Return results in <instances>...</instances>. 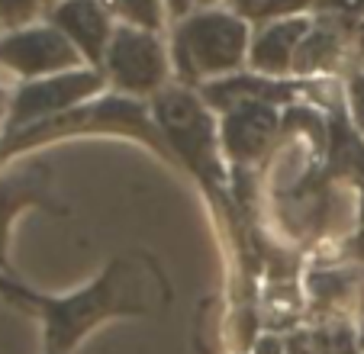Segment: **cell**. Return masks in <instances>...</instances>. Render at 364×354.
Listing matches in <instances>:
<instances>
[{"label":"cell","mask_w":364,"mask_h":354,"mask_svg":"<svg viewBox=\"0 0 364 354\" xmlns=\"http://www.w3.org/2000/svg\"><path fill=\"white\" fill-rule=\"evenodd\" d=\"M46 309V338L52 354H68L81 335H87L97 322L117 313H142V303H136L126 290L123 261H113L110 271L87 290L65 296V300H39Z\"/></svg>","instance_id":"6da1fadb"},{"label":"cell","mask_w":364,"mask_h":354,"mask_svg":"<svg viewBox=\"0 0 364 354\" xmlns=\"http://www.w3.org/2000/svg\"><path fill=\"white\" fill-rule=\"evenodd\" d=\"M248 26L235 14H197L174 33V62L187 81L220 75L242 65Z\"/></svg>","instance_id":"7a4b0ae2"},{"label":"cell","mask_w":364,"mask_h":354,"mask_svg":"<svg viewBox=\"0 0 364 354\" xmlns=\"http://www.w3.org/2000/svg\"><path fill=\"white\" fill-rule=\"evenodd\" d=\"M159 123L191 168H197L200 174H206V171L213 177L220 174L213 161V123H210V116L197 103V97H191L187 90H168V94H161Z\"/></svg>","instance_id":"3957f363"},{"label":"cell","mask_w":364,"mask_h":354,"mask_svg":"<svg viewBox=\"0 0 364 354\" xmlns=\"http://www.w3.org/2000/svg\"><path fill=\"white\" fill-rule=\"evenodd\" d=\"M107 68L119 90H132V94H149V90L161 87L168 75V62L161 52L159 39L145 29L119 26L107 48Z\"/></svg>","instance_id":"277c9868"},{"label":"cell","mask_w":364,"mask_h":354,"mask_svg":"<svg viewBox=\"0 0 364 354\" xmlns=\"http://www.w3.org/2000/svg\"><path fill=\"white\" fill-rule=\"evenodd\" d=\"M81 52L58 33L55 26L26 29L0 42V62L20 75H46V71H65L77 65Z\"/></svg>","instance_id":"5b68a950"},{"label":"cell","mask_w":364,"mask_h":354,"mask_svg":"<svg viewBox=\"0 0 364 354\" xmlns=\"http://www.w3.org/2000/svg\"><path fill=\"white\" fill-rule=\"evenodd\" d=\"M94 90H100V75L97 71H65V75L26 84L14 100V126L33 123V119H42V116L58 113V109H68L71 103L90 97Z\"/></svg>","instance_id":"8992f818"},{"label":"cell","mask_w":364,"mask_h":354,"mask_svg":"<svg viewBox=\"0 0 364 354\" xmlns=\"http://www.w3.org/2000/svg\"><path fill=\"white\" fill-rule=\"evenodd\" d=\"M52 23L90 62H100L110 48V16L97 0H62L52 10Z\"/></svg>","instance_id":"52a82bcc"},{"label":"cell","mask_w":364,"mask_h":354,"mask_svg":"<svg viewBox=\"0 0 364 354\" xmlns=\"http://www.w3.org/2000/svg\"><path fill=\"white\" fill-rule=\"evenodd\" d=\"M277 129V113L271 103H239L226 113L223 142L235 161H255L268 149Z\"/></svg>","instance_id":"ba28073f"},{"label":"cell","mask_w":364,"mask_h":354,"mask_svg":"<svg viewBox=\"0 0 364 354\" xmlns=\"http://www.w3.org/2000/svg\"><path fill=\"white\" fill-rule=\"evenodd\" d=\"M306 33H309V23L303 16L271 23L252 45L255 71H262V75H284L294 65V55L300 48V42L306 39Z\"/></svg>","instance_id":"9c48e42d"},{"label":"cell","mask_w":364,"mask_h":354,"mask_svg":"<svg viewBox=\"0 0 364 354\" xmlns=\"http://www.w3.org/2000/svg\"><path fill=\"white\" fill-rule=\"evenodd\" d=\"M206 103H213L220 109H232L239 103H277L287 100L290 87L287 84H274L264 77H229V81H216L203 90Z\"/></svg>","instance_id":"30bf717a"},{"label":"cell","mask_w":364,"mask_h":354,"mask_svg":"<svg viewBox=\"0 0 364 354\" xmlns=\"http://www.w3.org/2000/svg\"><path fill=\"white\" fill-rule=\"evenodd\" d=\"M36 200H42L39 174H29V177H20V181L0 184V264H4V239H7L10 216H14L23 203H36Z\"/></svg>","instance_id":"8fae6325"},{"label":"cell","mask_w":364,"mask_h":354,"mask_svg":"<svg viewBox=\"0 0 364 354\" xmlns=\"http://www.w3.org/2000/svg\"><path fill=\"white\" fill-rule=\"evenodd\" d=\"M336 52H338L336 36L326 33V29H313V33H306V39L300 42V48H296L294 68L309 75V71L326 68V65L336 62Z\"/></svg>","instance_id":"7c38bea8"},{"label":"cell","mask_w":364,"mask_h":354,"mask_svg":"<svg viewBox=\"0 0 364 354\" xmlns=\"http://www.w3.org/2000/svg\"><path fill=\"white\" fill-rule=\"evenodd\" d=\"M107 4H110V10H117L119 16H126V20H129L136 29L151 33V29L161 26L159 0H107Z\"/></svg>","instance_id":"4fadbf2b"},{"label":"cell","mask_w":364,"mask_h":354,"mask_svg":"<svg viewBox=\"0 0 364 354\" xmlns=\"http://www.w3.org/2000/svg\"><path fill=\"white\" fill-rule=\"evenodd\" d=\"M309 4H316V0H235V14L252 16V20H268V16L296 14Z\"/></svg>","instance_id":"5bb4252c"},{"label":"cell","mask_w":364,"mask_h":354,"mask_svg":"<svg viewBox=\"0 0 364 354\" xmlns=\"http://www.w3.org/2000/svg\"><path fill=\"white\" fill-rule=\"evenodd\" d=\"M313 348H316V354H358L355 335L345 326L319 328V332L313 335Z\"/></svg>","instance_id":"9a60e30c"},{"label":"cell","mask_w":364,"mask_h":354,"mask_svg":"<svg viewBox=\"0 0 364 354\" xmlns=\"http://www.w3.org/2000/svg\"><path fill=\"white\" fill-rule=\"evenodd\" d=\"M39 0H0V23H23L36 14Z\"/></svg>","instance_id":"2e32d148"},{"label":"cell","mask_w":364,"mask_h":354,"mask_svg":"<svg viewBox=\"0 0 364 354\" xmlns=\"http://www.w3.org/2000/svg\"><path fill=\"white\" fill-rule=\"evenodd\" d=\"M348 100H351V113H355L358 129L364 132V75H355L348 84Z\"/></svg>","instance_id":"e0dca14e"},{"label":"cell","mask_w":364,"mask_h":354,"mask_svg":"<svg viewBox=\"0 0 364 354\" xmlns=\"http://www.w3.org/2000/svg\"><path fill=\"white\" fill-rule=\"evenodd\" d=\"M255 354H287V345H284L277 335H264V338H258V345H255Z\"/></svg>","instance_id":"ac0fdd59"},{"label":"cell","mask_w":364,"mask_h":354,"mask_svg":"<svg viewBox=\"0 0 364 354\" xmlns=\"http://www.w3.org/2000/svg\"><path fill=\"white\" fill-rule=\"evenodd\" d=\"M168 7H171V14L181 20V16L191 14V0H168Z\"/></svg>","instance_id":"d6986e66"},{"label":"cell","mask_w":364,"mask_h":354,"mask_svg":"<svg viewBox=\"0 0 364 354\" xmlns=\"http://www.w3.org/2000/svg\"><path fill=\"white\" fill-rule=\"evenodd\" d=\"M355 252L364 258V229H361V235H358V245H355Z\"/></svg>","instance_id":"ffe728a7"},{"label":"cell","mask_w":364,"mask_h":354,"mask_svg":"<svg viewBox=\"0 0 364 354\" xmlns=\"http://www.w3.org/2000/svg\"><path fill=\"white\" fill-rule=\"evenodd\" d=\"M200 4H203V7H206V4H216V0H200Z\"/></svg>","instance_id":"44dd1931"},{"label":"cell","mask_w":364,"mask_h":354,"mask_svg":"<svg viewBox=\"0 0 364 354\" xmlns=\"http://www.w3.org/2000/svg\"><path fill=\"white\" fill-rule=\"evenodd\" d=\"M46 354H52V351H46Z\"/></svg>","instance_id":"7402d4cb"},{"label":"cell","mask_w":364,"mask_h":354,"mask_svg":"<svg viewBox=\"0 0 364 354\" xmlns=\"http://www.w3.org/2000/svg\"><path fill=\"white\" fill-rule=\"evenodd\" d=\"M0 103H4V100H0Z\"/></svg>","instance_id":"603a6c76"}]
</instances>
